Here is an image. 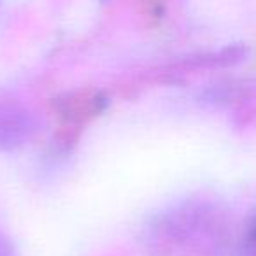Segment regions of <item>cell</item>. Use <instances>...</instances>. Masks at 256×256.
Listing matches in <instances>:
<instances>
[{"mask_svg": "<svg viewBox=\"0 0 256 256\" xmlns=\"http://www.w3.org/2000/svg\"><path fill=\"white\" fill-rule=\"evenodd\" d=\"M0 256H16L12 242L2 234H0Z\"/></svg>", "mask_w": 256, "mask_h": 256, "instance_id": "obj_3", "label": "cell"}, {"mask_svg": "<svg viewBox=\"0 0 256 256\" xmlns=\"http://www.w3.org/2000/svg\"><path fill=\"white\" fill-rule=\"evenodd\" d=\"M34 130V118L25 109L11 104H0V146H22L32 137Z\"/></svg>", "mask_w": 256, "mask_h": 256, "instance_id": "obj_1", "label": "cell"}, {"mask_svg": "<svg viewBox=\"0 0 256 256\" xmlns=\"http://www.w3.org/2000/svg\"><path fill=\"white\" fill-rule=\"evenodd\" d=\"M242 251L244 256H256V210L246 226L244 237H242Z\"/></svg>", "mask_w": 256, "mask_h": 256, "instance_id": "obj_2", "label": "cell"}]
</instances>
